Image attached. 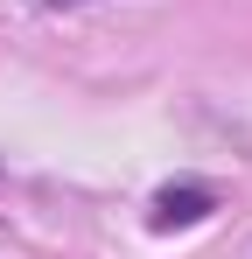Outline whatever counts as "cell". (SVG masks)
I'll use <instances>...</instances> for the list:
<instances>
[{
  "instance_id": "1",
  "label": "cell",
  "mask_w": 252,
  "mask_h": 259,
  "mask_svg": "<svg viewBox=\"0 0 252 259\" xmlns=\"http://www.w3.org/2000/svg\"><path fill=\"white\" fill-rule=\"evenodd\" d=\"M210 210H217V196H210L203 182H182V189H161V196H154L147 224H154V231H175V224H203Z\"/></svg>"
},
{
  "instance_id": "2",
  "label": "cell",
  "mask_w": 252,
  "mask_h": 259,
  "mask_svg": "<svg viewBox=\"0 0 252 259\" xmlns=\"http://www.w3.org/2000/svg\"><path fill=\"white\" fill-rule=\"evenodd\" d=\"M49 7H77V0H49Z\"/></svg>"
}]
</instances>
